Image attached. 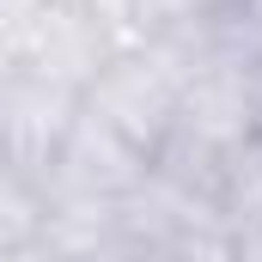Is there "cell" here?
<instances>
[{
    "label": "cell",
    "instance_id": "cell-1",
    "mask_svg": "<svg viewBox=\"0 0 262 262\" xmlns=\"http://www.w3.org/2000/svg\"><path fill=\"white\" fill-rule=\"evenodd\" d=\"M207 43V37H201ZM256 146V104H250V61L232 55H201V67L183 85V104L171 116L165 146L152 152V171L171 177L177 189L213 201L226 171Z\"/></svg>",
    "mask_w": 262,
    "mask_h": 262
},
{
    "label": "cell",
    "instance_id": "cell-2",
    "mask_svg": "<svg viewBox=\"0 0 262 262\" xmlns=\"http://www.w3.org/2000/svg\"><path fill=\"white\" fill-rule=\"evenodd\" d=\"M207 43L201 31H165V37H140L134 49H116L110 61L98 67V79L79 92V104L128 140L134 152H159L165 134H171V116L183 104V85L201 67Z\"/></svg>",
    "mask_w": 262,
    "mask_h": 262
},
{
    "label": "cell",
    "instance_id": "cell-3",
    "mask_svg": "<svg viewBox=\"0 0 262 262\" xmlns=\"http://www.w3.org/2000/svg\"><path fill=\"white\" fill-rule=\"evenodd\" d=\"M79 116V92L37 79V73H6L0 79V165H12L25 183H49L55 159H61L67 134Z\"/></svg>",
    "mask_w": 262,
    "mask_h": 262
},
{
    "label": "cell",
    "instance_id": "cell-4",
    "mask_svg": "<svg viewBox=\"0 0 262 262\" xmlns=\"http://www.w3.org/2000/svg\"><path fill=\"white\" fill-rule=\"evenodd\" d=\"M152 177V159L134 152L116 128H104L85 104L73 116V134H67L61 159L43 183V201H92V207H116L128 201L140 183Z\"/></svg>",
    "mask_w": 262,
    "mask_h": 262
},
{
    "label": "cell",
    "instance_id": "cell-5",
    "mask_svg": "<svg viewBox=\"0 0 262 262\" xmlns=\"http://www.w3.org/2000/svg\"><path fill=\"white\" fill-rule=\"evenodd\" d=\"M116 49H134V43L116 37L110 18H98L85 6H49L43 0V12L18 37V73H37V79H55V85L85 92Z\"/></svg>",
    "mask_w": 262,
    "mask_h": 262
},
{
    "label": "cell",
    "instance_id": "cell-6",
    "mask_svg": "<svg viewBox=\"0 0 262 262\" xmlns=\"http://www.w3.org/2000/svg\"><path fill=\"white\" fill-rule=\"evenodd\" d=\"M213 220H220L226 262H262V152L256 146L213 189Z\"/></svg>",
    "mask_w": 262,
    "mask_h": 262
},
{
    "label": "cell",
    "instance_id": "cell-7",
    "mask_svg": "<svg viewBox=\"0 0 262 262\" xmlns=\"http://www.w3.org/2000/svg\"><path fill=\"white\" fill-rule=\"evenodd\" d=\"M238 0H128L134 25L146 31V37H165V31H201V25H213L220 12H232Z\"/></svg>",
    "mask_w": 262,
    "mask_h": 262
},
{
    "label": "cell",
    "instance_id": "cell-8",
    "mask_svg": "<svg viewBox=\"0 0 262 262\" xmlns=\"http://www.w3.org/2000/svg\"><path fill=\"white\" fill-rule=\"evenodd\" d=\"M31 232H43V189L25 183L12 165H0V250Z\"/></svg>",
    "mask_w": 262,
    "mask_h": 262
},
{
    "label": "cell",
    "instance_id": "cell-9",
    "mask_svg": "<svg viewBox=\"0 0 262 262\" xmlns=\"http://www.w3.org/2000/svg\"><path fill=\"white\" fill-rule=\"evenodd\" d=\"M0 262H98V256H79V250H67L61 238H49V232H31V238H18V244H6Z\"/></svg>",
    "mask_w": 262,
    "mask_h": 262
},
{
    "label": "cell",
    "instance_id": "cell-10",
    "mask_svg": "<svg viewBox=\"0 0 262 262\" xmlns=\"http://www.w3.org/2000/svg\"><path fill=\"white\" fill-rule=\"evenodd\" d=\"M49 6H85V12H98V18H110L116 25V37L122 43H140L146 31L134 25V12H128V0H49Z\"/></svg>",
    "mask_w": 262,
    "mask_h": 262
},
{
    "label": "cell",
    "instance_id": "cell-11",
    "mask_svg": "<svg viewBox=\"0 0 262 262\" xmlns=\"http://www.w3.org/2000/svg\"><path fill=\"white\" fill-rule=\"evenodd\" d=\"M250 104H256V152H262V61L250 67Z\"/></svg>",
    "mask_w": 262,
    "mask_h": 262
},
{
    "label": "cell",
    "instance_id": "cell-12",
    "mask_svg": "<svg viewBox=\"0 0 262 262\" xmlns=\"http://www.w3.org/2000/svg\"><path fill=\"white\" fill-rule=\"evenodd\" d=\"M12 67H18V55H12V43H6V37H0V79H6V73H12Z\"/></svg>",
    "mask_w": 262,
    "mask_h": 262
}]
</instances>
